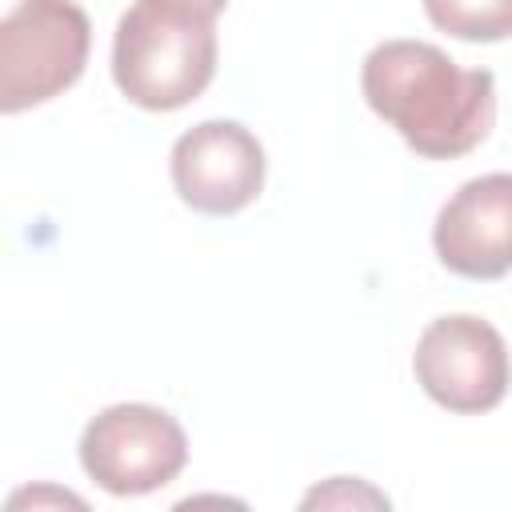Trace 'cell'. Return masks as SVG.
Returning a JSON list of instances; mask_svg holds the SVG:
<instances>
[{
	"label": "cell",
	"instance_id": "1",
	"mask_svg": "<svg viewBox=\"0 0 512 512\" xmlns=\"http://www.w3.org/2000/svg\"><path fill=\"white\" fill-rule=\"evenodd\" d=\"M368 108L424 160H456L480 148L496 124V80L460 68L428 40H384L360 64Z\"/></svg>",
	"mask_w": 512,
	"mask_h": 512
},
{
	"label": "cell",
	"instance_id": "2",
	"mask_svg": "<svg viewBox=\"0 0 512 512\" xmlns=\"http://www.w3.org/2000/svg\"><path fill=\"white\" fill-rule=\"evenodd\" d=\"M216 16L192 0H136L112 32V80L144 112L192 104L216 76Z\"/></svg>",
	"mask_w": 512,
	"mask_h": 512
},
{
	"label": "cell",
	"instance_id": "3",
	"mask_svg": "<svg viewBox=\"0 0 512 512\" xmlns=\"http://www.w3.org/2000/svg\"><path fill=\"white\" fill-rule=\"evenodd\" d=\"M92 20L76 0H16L0 20V112L48 104L84 76Z\"/></svg>",
	"mask_w": 512,
	"mask_h": 512
},
{
	"label": "cell",
	"instance_id": "4",
	"mask_svg": "<svg viewBox=\"0 0 512 512\" xmlns=\"http://www.w3.org/2000/svg\"><path fill=\"white\" fill-rule=\"evenodd\" d=\"M188 464L180 420L156 404H108L80 432V468L112 496H148Z\"/></svg>",
	"mask_w": 512,
	"mask_h": 512
},
{
	"label": "cell",
	"instance_id": "5",
	"mask_svg": "<svg viewBox=\"0 0 512 512\" xmlns=\"http://www.w3.org/2000/svg\"><path fill=\"white\" fill-rule=\"evenodd\" d=\"M412 372L428 400L456 416L492 412L512 384L504 336L472 312L436 316L416 340Z\"/></svg>",
	"mask_w": 512,
	"mask_h": 512
},
{
	"label": "cell",
	"instance_id": "6",
	"mask_svg": "<svg viewBox=\"0 0 512 512\" xmlns=\"http://www.w3.org/2000/svg\"><path fill=\"white\" fill-rule=\"evenodd\" d=\"M176 196L204 216H236L264 188V144L240 120H204L176 136L168 156Z\"/></svg>",
	"mask_w": 512,
	"mask_h": 512
},
{
	"label": "cell",
	"instance_id": "7",
	"mask_svg": "<svg viewBox=\"0 0 512 512\" xmlns=\"http://www.w3.org/2000/svg\"><path fill=\"white\" fill-rule=\"evenodd\" d=\"M432 248L464 280H500L512 272V172L464 180L436 212Z\"/></svg>",
	"mask_w": 512,
	"mask_h": 512
},
{
	"label": "cell",
	"instance_id": "8",
	"mask_svg": "<svg viewBox=\"0 0 512 512\" xmlns=\"http://www.w3.org/2000/svg\"><path fill=\"white\" fill-rule=\"evenodd\" d=\"M428 20L468 44H496L512 36V0H424Z\"/></svg>",
	"mask_w": 512,
	"mask_h": 512
},
{
	"label": "cell",
	"instance_id": "9",
	"mask_svg": "<svg viewBox=\"0 0 512 512\" xmlns=\"http://www.w3.org/2000/svg\"><path fill=\"white\" fill-rule=\"evenodd\" d=\"M392 500L360 476H332L304 492L300 508H388Z\"/></svg>",
	"mask_w": 512,
	"mask_h": 512
},
{
	"label": "cell",
	"instance_id": "10",
	"mask_svg": "<svg viewBox=\"0 0 512 512\" xmlns=\"http://www.w3.org/2000/svg\"><path fill=\"white\" fill-rule=\"evenodd\" d=\"M20 504H76V508H84V500L80 496H72V492H60V488H24V492H16L12 500H8V508H20Z\"/></svg>",
	"mask_w": 512,
	"mask_h": 512
},
{
	"label": "cell",
	"instance_id": "11",
	"mask_svg": "<svg viewBox=\"0 0 512 512\" xmlns=\"http://www.w3.org/2000/svg\"><path fill=\"white\" fill-rule=\"evenodd\" d=\"M192 4H200L204 12H212V16H216V12H224V4H228V0H192Z\"/></svg>",
	"mask_w": 512,
	"mask_h": 512
}]
</instances>
